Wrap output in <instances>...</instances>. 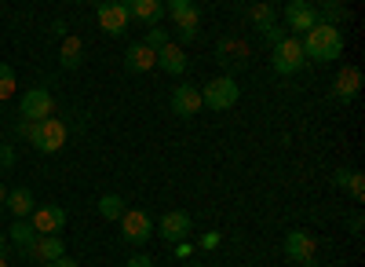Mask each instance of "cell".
Masks as SVG:
<instances>
[{
  "mask_svg": "<svg viewBox=\"0 0 365 267\" xmlns=\"http://www.w3.org/2000/svg\"><path fill=\"white\" fill-rule=\"evenodd\" d=\"M58 63H63L66 70H77V66L84 63V44H81L77 37H66L63 48H58Z\"/></svg>",
  "mask_w": 365,
  "mask_h": 267,
  "instance_id": "22",
  "label": "cell"
},
{
  "mask_svg": "<svg viewBox=\"0 0 365 267\" xmlns=\"http://www.w3.org/2000/svg\"><path fill=\"white\" fill-rule=\"evenodd\" d=\"M4 198H8V191H4V183H0V205H4Z\"/></svg>",
  "mask_w": 365,
  "mask_h": 267,
  "instance_id": "39",
  "label": "cell"
},
{
  "mask_svg": "<svg viewBox=\"0 0 365 267\" xmlns=\"http://www.w3.org/2000/svg\"><path fill=\"white\" fill-rule=\"evenodd\" d=\"M182 267H205V263H182Z\"/></svg>",
  "mask_w": 365,
  "mask_h": 267,
  "instance_id": "41",
  "label": "cell"
},
{
  "mask_svg": "<svg viewBox=\"0 0 365 267\" xmlns=\"http://www.w3.org/2000/svg\"><path fill=\"white\" fill-rule=\"evenodd\" d=\"M344 191H347L354 201H365V176L351 168V180H347V187H344Z\"/></svg>",
  "mask_w": 365,
  "mask_h": 267,
  "instance_id": "25",
  "label": "cell"
},
{
  "mask_svg": "<svg viewBox=\"0 0 365 267\" xmlns=\"http://www.w3.org/2000/svg\"><path fill=\"white\" fill-rule=\"evenodd\" d=\"M299 44H303V55L314 59V63H332V59L344 55V34L332 22H318L311 34H303Z\"/></svg>",
  "mask_w": 365,
  "mask_h": 267,
  "instance_id": "1",
  "label": "cell"
},
{
  "mask_svg": "<svg viewBox=\"0 0 365 267\" xmlns=\"http://www.w3.org/2000/svg\"><path fill=\"white\" fill-rule=\"evenodd\" d=\"M22 121H48L51 117V110H55V103H51V92L48 88H29V92L22 96Z\"/></svg>",
  "mask_w": 365,
  "mask_h": 267,
  "instance_id": "7",
  "label": "cell"
},
{
  "mask_svg": "<svg viewBox=\"0 0 365 267\" xmlns=\"http://www.w3.org/2000/svg\"><path fill=\"white\" fill-rule=\"evenodd\" d=\"M11 165H15V146L4 143V146H0V168H11Z\"/></svg>",
  "mask_w": 365,
  "mask_h": 267,
  "instance_id": "29",
  "label": "cell"
},
{
  "mask_svg": "<svg viewBox=\"0 0 365 267\" xmlns=\"http://www.w3.org/2000/svg\"><path fill=\"white\" fill-rule=\"evenodd\" d=\"M285 22L296 29V34H311V29L322 22V11L314 4H307V0H292V4H285Z\"/></svg>",
  "mask_w": 365,
  "mask_h": 267,
  "instance_id": "10",
  "label": "cell"
},
{
  "mask_svg": "<svg viewBox=\"0 0 365 267\" xmlns=\"http://www.w3.org/2000/svg\"><path fill=\"white\" fill-rule=\"evenodd\" d=\"M8 238H11V246H19L22 253H29V249L37 246L41 234L34 231V223H29V220H15V223L8 227Z\"/></svg>",
  "mask_w": 365,
  "mask_h": 267,
  "instance_id": "21",
  "label": "cell"
},
{
  "mask_svg": "<svg viewBox=\"0 0 365 267\" xmlns=\"http://www.w3.org/2000/svg\"><path fill=\"white\" fill-rule=\"evenodd\" d=\"M15 132H19L26 143H34V139H37V132H41V125H37V121H22V117H19V129H15Z\"/></svg>",
  "mask_w": 365,
  "mask_h": 267,
  "instance_id": "28",
  "label": "cell"
},
{
  "mask_svg": "<svg viewBox=\"0 0 365 267\" xmlns=\"http://www.w3.org/2000/svg\"><path fill=\"white\" fill-rule=\"evenodd\" d=\"M216 59L227 66V77H230L234 70H241V66L249 63V48H245V41H220Z\"/></svg>",
  "mask_w": 365,
  "mask_h": 267,
  "instance_id": "15",
  "label": "cell"
},
{
  "mask_svg": "<svg viewBox=\"0 0 365 267\" xmlns=\"http://www.w3.org/2000/svg\"><path fill=\"white\" fill-rule=\"evenodd\" d=\"M165 11H168L172 22H175L179 44H194V41H197V26H201V11H197V4H190V0H168Z\"/></svg>",
  "mask_w": 365,
  "mask_h": 267,
  "instance_id": "2",
  "label": "cell"
},
{
  "mask_svg": "<svg viewBox=\"0 0 365 267\" xmlns=\"http://www.w3.org/2000/svg\"><path fill=\"white\" fill-rule=\"evenodd\" d=\"M150 234H154V220L143 209H125V216H120V238L132 246H143V242H150Z\"/></svg>",
  "mask_w": 365,
  "mask_h": 267,
  "instance_id": "6",
  "label": "cell"
},
{
  "mask_svg": "<svg viewBox=\"0 0 365 267\" xmlns=\"http://www.w3.org/2000/svg\"><path fill=\"white\" fill-rule=\"evenodd\" d=\"M190 231H194V220H190V213H182V209H172V213H165V216L158 220V234H161L168 246L187 242Z\"/></svg>",
  "mask_w": 365,
  "mask_h": 267,
  "instance_id": "5",
  "label": "cell"
},
{
  "mask_svg": "<svg viewBox=\"0 0 365 267\" xmlns=\"http://www.w3.org/2000/svg\"><path fill=\"white\" fill-rule=\"evenodd\" d=\"M51 34L66 41V22H63V19H55V22H51Z\"/></svg>",
  "mask_w": 365,
  "mask_h": 267,
  "instance_id": "34",
  "label": "cell"
},
{
  "mask_svg": "<svg viewBox=\"0 0 365 267\" xmlns=\"http://www.w3.org/2000/svg\"><path fill=\"white\" fill-rule=\"evenodd\" d=\"M190 253H194V249H190L187 242H179V249H175V256H179V260H190Z\"/></svg>",
  "mask_w": 365,
  "mask_h": 267,
  "instance_id": "35",
  "label": "cell"
},
{
  "mask_svg": "<svg viewBox=\"0 0 365 267\" xmlns=\"http://www.w3.org/2000/svg\"><path fill=\"white\" fill-rule=\"evenodd\" d=\"M4 205L11 209V216H15V220H26V216H34L37 198H34V191H29V187H15V191H8Z\"/></svg>",
  "mask_w": 365,
  "mask_h": 267,
  "instance_id": "17",
  "label": "cell"
},
{
  "mask_svg": "<svg viewBox=\"0 0 365 267\" xmlns=\"http://www.w3.org/2000/svg\"><path fill=\"white\" fill-rule=\"evenodd\" d=\"M314 253H318L314 234H307V231H289V234H285V256H289L292 263L311 267V263H314Z\"/></svg>",
  "mask_w": 365,
  "mask_h": 267,
  "instance_id": "8",
  "label": "cell"
},
{
  "mask_svg": "<svg viewBox=\"0 0 365 267\" xmlns=\"http://www.w3.org/2000/svg\"><path fill=\"white\" fill-rule=\"evenodd\" d=\"M15 88H19L15 70H11L8 63H0V99H11V96H15Z\"/></svg>",
  "mask_w": 365,
  "mask_h": 267,
  "instance_id": "24",
  "label": "cell"
},
{
  "mask_svg": "<svg viewBox=\"0 0 365 267\" xmlns=\"http://www.w3.org/2000/svg\"><path fill=\"white\" fill-rule=\"evenodd\" d=\"M29 223H34V231L41 234V238H51V234H58L66 227V213L58 209V205H41V209H34Z\"/></svg>",
  "mask_w": 365,
  "mask_h": 267,
  "instance_id": "13",
  "label": "cell"
},
{
  "mask_svg": "<svg viewBox=\"0 0 365 267\" xmlns=\"http://www.w3.org/2000/svg\"><path fill=\"white\" fill-rule=\"evenodd\" d=\"M263 37H267L270 44H278V41H285V37H282V29H278V26H270V29H263Z\"/></svg>",
  "mask_w": 365,
  "mask_h": 267,
  "instance_id": "32",
  "label": "cell"
},
{
  "mask_svg": "<svg viewBox=\"0 0 365 267\" xmlns=\"http://www.w3.org/2000/svg\"><path fill=\"white\" fill-rule=\"evenodd\" d=\"M168 11H165V0H132L128 4V19H139L143 26H161V19H165Z\"/></svg>",
  "mask_w": 365,
  "mask_h": 267,
  "instance_id": "14",
  "label": "cell"
},
{
  "mask_svg": "<svg viewBox=\"0 0 365 267\" xmlns=\"http://www.w3.org/2000/svg\"><path fill=\"white\" fill-rule=\"evenodd\" d=\"M311 267H314V263H311Z\"/></svg>",
  "mask_w": 365,
  "mask_h": 267,
  "instance_id": "42",
  "label": "cell"
},
{
  "mask_svg": "<svg viewBox=\"0 0 365 267\" xmlns=\"http://www.w3.org/2000/svg\"><path fill=\"white\" fill-rule=\"evenodd\" d=\"M66 136H70V129L58 121V117H48V121H41V132H37L34 146L41 154H55V151H63V146H66Z\"/></svg>",
  "mask_w": 365,
  "mask_h": 267,
  "instance_id": "9",
  "label": "cell"
},
{
  "mask_svg": "<svg viewBox=\"0 0 365 267\" xmlns=\"http://www.w3.org/2000/svg\"><path fill=\"white\" fill-rule=\"evenodd\" d=\"M358 88H361V70H358V66H344V70L336 74V84H332V92H336V96L347 103V99L358 96Z\"/></svg>",
  "mask_w": 365,
  "mask_h": 267,
  "instance_id": "20",
  "label": "cell"
},
{
  "mask_svg": "<svg viewBox=\"0 0 365 267\" xmlns=\"http://www.w3.org/2000/svg\"><path fill=\"white\" fill-rule=\"evenodd\" d=\"M158 66H161L165 74H172V77H182V74L190 70V59H187V51H182L179 44L168 41V44L158 51Z\"/></svg>",
  "mask_w": 365,
  "mask_h": 267,
  "instance_id": "16",
  "label": "cell"
},
{
  "mask_svg": "<svg viewBox=\"0 0 365 267\" xmlns=\"http://www.w3.org/2000/svg\"><path fill=\"white\" fill-rule=\"evenodd\" d=\"M125 267H154V260H150V256H143V253H135Z\"/></svg>",
  "mask_w": 365,
  "mask_h": 267,
  "instance_id": "30",
  "label": "cell"
},
{
  "mask_svg": "<svg viewBox=\"0 0 365 267\" xmlns=\"http://www.w3.org/2000/svg\"><path fill=\"white\" fill-rule=\"evenodd\" d=\"M172 114L175 117H194L197 110H205V103H201V92H197V84H175V92H172Z\"/></svg>",
  "mask_w": 365,
  "mask_h": 267,
  "instance_id": "12",
  "label": "cell"
},
{
  "mask_svg": "<svg viewBox=\"0 0 365 267\" xmlns=\"http://www.w3.org/2000/svg\"><path fill=\"white\" fill-rule=\"evenodd\" d=\"M201 246H205V249H216V246H220V234H216V231H208L205 238H201Z\"/></svg>",
  "mask_w": 365,
  "mask_h": 267,
  "instance_id": "33",
  "label": "cell"
},
{
  "mask_svg": "<svg viewBox=\"0 0 365 267\" xmlns=\"http://www.w3.org/2000/svg\"><path fill=\"white\" fill-rule=\"evenodd\" d=\"M270 63H274V70H278L282 77H292V74H299V70H303V63H307V55H303V44H299L296 37H285V41L274 44Z\"/></svg>",
  "mask_w": 365,
  "mask_h": 267,
  "instance_id": "4",
  "label": "cell"
},
{
  "mask_svg": "<svg viewBox=\"0 0 365 267\" xmlns=\"http://www.w3.org/2000/svg\"><path fill=\"white\" fill-rule=\"evenodd\" d=\"M58 256H66V246L58 234H51V238H37V246L29 249V260H37V263H55Z\"/></svg>",
  "mask_w": 365,
  "mask_h": 267,
  "instance_id": "19",
  "label": "cell"
},
{
  "mask_svg": "<svg viewBox=\"0 0 365 267\" xmlns=\"http://www.w3.org/2000/svg\"><path fill=\"white\" fill-rule=\"evenodd\" d=\"M150 51H161L165 44H168V29H161V26H154V29H150V34H146V41H143Z\"/></svg>",
  "mask_w": 365,
  "mask_h": 267,
  "instance_id": "26",
  "label": "cell"
},
{
  "mask_svg": "<svg viewBox=\"0 0 365 267\" xmlns=\"http://www.w3.org/2000/svg\"><path fill=\"white\" fill-rule=\"evenodd\" d=\"M0 256H8V242H4V234H0Z\"/></svg>",
  "mask_w": 365,
  "mask_h": 267,
  "instance_id": "38",
  "label": "cell"
},
{
  "mask_svg": "<svg viewBox=\"0 0 365 267\" xmlns=\"http://www.w3.org/2000/svg\"><path fill=\"white\" fill-rule=\"evenodd\" d=\"M361 223H365V220L354 213V216H351V231H354V234H361Z\"/></svg>",
  "mask_w": 365,
  "mask_h": 267,
  "instance_id": "37",
  "label": "cell"
},
{
  "mask_svg": "<svg viewBox=\"0 0 365 267\" xmlns=\"http://www.w3.org/2000/svg\"><path fill=\"white\" fill-rule=\"evenodd\" d=\"M347 180H351V168H336V176H332V183H336V187H347Z\"/></svg>",
  "mask_w": 365,
  "mask_h": 267,
  "instance_id": "31",
  "label": "cell"
},
{
  "mask_svg": "<svg viewBox=\"0 0 365 267\" xmlns=\"http://www.w3.org/2000/svg\"><path fill=\"white\" fill-rule=\"evenodd\" d=\"M0 267H8V256H0Z\"/></svg>",
  "mask_w": 365,
  "mask_h": 267,
  "instance_id": "40",
  "label": "cell"
},
{
  "mask_svg": "<svg viewBox=\"0 0 365 267\" xmlns=\"http://www.w3.org/2000/svg\"><path fill=\"white\" fill-rule=\"evenodd\" d=\"M99 216L120 220V216H125V198H120V194H103L99 198Z\"/></svg>",
  "mask_w": 365,
  "mask_h": 267,
  "instance_id": "23",
  "label": "cell"
},
{
  "mask_svg": "<svg viewBox=\"0 0 365 267\" xmlns=\"http://www.w3.org/2000/svg\"><path fill=\"white\" fill-rule=\"evenodd\" d=\"M241 99V88H237V81L234 77H212L205 88H201V103H205V110H230L234 103Z\"/></svg>",
  "mask_w": 365,
  "mask_h": 267,
  "instance_id": "3",
  "label": "cell"
},
{
  "mask_svg": "<svg viewBox=\"0 0 365 267\" xmlns=\"http://www.w3.org/2000/svg\"><path fill=\"white\" fill-rule=\"evenodd\" d=\"M48 267H77V260H70V256H58L55 263H48Z\"/></svg>",
  "mask_w": 365,
  "mask_h": 267,
  "instance_id": "36",
  "label": "cell"
},
{
  "mask_svg": "<svg viewBox=\"0 0 365 267\" xmlns=\"http://www.w3.org/2000/svg\"><path fill=\"white\" fill-rule=\"evenodd\" d=\"M128 4L125 0H110V4H99V26L106 29L110 37H120L128 29Z\"/></svg>",
  "mask_w": 365,
  "mask_h": 267,
  "instance_id": "11",
  "label": "cell"
},
{
  "mask_svg": "<svg viewBox=\"0 0 365 267\" xmlns=\"http://www.w3.org/2000/svg\"><path fill=\"white\" fill-rule=\"evenodd\" d=\"M252 19H256L259 29H270V26H274V8H270V4H256V8H252Z\"/></svg>",
  "mask_w": 365,
  "mask_h": 267,
  "instance_id": "27",
  "label": "cell"
},
{
  "mask_svg": "<svg viewBox=\"0 0 365 267\" xmlns=\"http://www.w3.org/2000/svg\"><path fill=\"white\" fill-rule=\"evenodd\" d=\"M125 66L132 70V74H150L158 66V51H150L143 41L139 44H132L128 51H125Z\"/></svg>",
  "mask_w": 365,
  "mask_h": 267,
  "instance_id": "18",
  "label": "cell"
}]
</instances>
